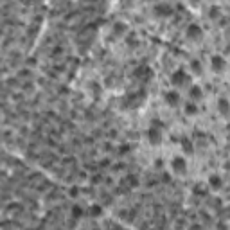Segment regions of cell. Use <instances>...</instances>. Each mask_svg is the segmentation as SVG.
I'll return each mask as SVG.
<instances>
[{"mask_svg":"<svg viewBox=\"0 0 230 230\" xmlns=\"http://www.w3.org/2000/svg\"><path fill=\"white\" fill-rule=\"evenodd\" d=\"M191 94H192L194 97H198V95H201V92H199V88H192V90H191Z\"/></svg>","mask_w":230,"mask_h":230,"instance_id":"10","label":"cell"},{"mask_svg":"<svg viewBox=\"0 0 230 230\" xmlns=\"http://www.w3.org/2000/svg\"><path fill=\"white\" fill-rule=\"evenodd\" d=\"M183 149L185 151H192V146H191L189 142H183Z\"/></svg>","mask_w":230,"mask_h":230,"instance_id":"9","label":"cell"},{"mask_svg":"<svg viewBox=\"0 0 230 230\" xmlns=\"http://www.w3.org/2000/svg\"><path fill=\"white\" fill-rule=\"evenodd\" d=\"M201 31H199V27L198 25H191L189 27V31H187V34H189V36H198Z\"/></svg>","mask_w":230,"mask_h":230,"instance_id":"4","label":"cell"},{"mask_svg":"<svg viewBox=\"0 0 230 230\" xmlns=\"http://www.w3.org/2000/svg\"><path fill=\"white\" fill-rule=\"evenodd\" d=\"M210 185L218 189V187L221 185V178H219V176H210Z\"/></svg>","mask_w":230,"mask_h":230,"instance_id":"5","label":"cell"},{"mask_svg":"<svg viewBox=\"0 0 230 230\" xmlns=\"http://www.w3.org/2000/svg\"><path fill=\"white\" fill-rule=\"evenodd\" d=\"M149 138H151V142L153 144H156L158 140H160V131H158V129H149Z\"/></svg>","mask_w":230,"mask_h":230,"instance_id":"3","label":"cell"},{"mask_svg":"<svg viewBox=\"0 0 230 230\" xmlns=\"http://www.w3.org/2000/svg\"><path fill=\"white\" fill-rule=\"evenodd\" d=\"M172 169L183 171V169H185V162H183V158H175V160H172Z\"/></svg>","mask_w":230,"mask_h":230,"instance_id":"2","label":"cell"},{"mask_svg":"<svg viewBox=\"0 0 230 230\" xmlns=\"http://www.w3.org/2000/svg\"><path fill=\"white\" fill-rule=\"evenodd\" d=\"M165 99H167L169 104H176V103H178V94H176V92H167V94H165Z\"/></svg>","mask_w":230,"mask_h":230,"instance_id":"1","label":"cell"},{"mask_svg":"<svg viewBox=\"0 0 230 230\" xmlns=\"http://www.w3.org/2000/svg\"><path fill=\"white\" fill-rule=\"evenodd\" d=\"M183 79H185V76L182 74V72H176V74L172 76V81H175V83H180V81H183Z\"/></svg>","mask_w":230,"mask_h":230,"instance_id":"7","label":"cell"},{"mask_svg":"<svg viewBox=\"0 0 230 230\" xmlns=\"http://www.w3.org/2000/svg\"><path fill=\"white\" fill-rule=\"evenodd\" d=\"M185 111L194 113V111H196V106H192V104H187V106H185Z\"/></svg>","mask_w":230,"mask_h":230,"instance_id":"8","label":"cell"},{"mask_svg":"<svg viewBox=\"0 0 230 230\" xmlns=\"http://www.w3.org/2000/svg\"><path fill=\"white\" fill-rule=\"evenodd\" d=\"M212 65H214L216 68H223V65H225V61L221 60V58H214V60H212Z\"/></svg>","mask_w":230,"mask_h":230,"instance_id":"6","label":"cell"}]
</instances>
